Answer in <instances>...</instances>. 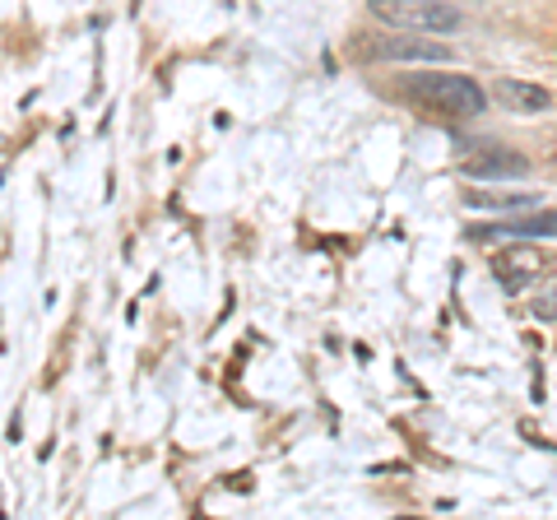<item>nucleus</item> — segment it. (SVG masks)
Listing matches in <instances>:
<instances>
[{
    "label": "nucleus",
    "mask_w": 557,
    "mask_h": 520,
    "mask_svg": "<svg viewBox=\"0 0 557 520\" xmlns=\"http://www.w3.org/2000/svg\"><path fill=\"white\" fill-rule=\"evenodd\" d=\"M530 311H534V321H557V288L539 293V298L530 302Z\"/></svg>",
    "instance_id": "1a4fd4ad"
},
{
    "label": "nucleus",
    "mask_w": 557,
    "mask_h": 520,
    "mask_svg": "<svg viewBox=\"0 0 557 520\" xmlns=\"http://www.w3.org/2000/svg\"><path fill=\"white\" fill-rule=\"evenodd\" d=\"M553 270V256H544L539 247H511V251H497L493 256V280L507 288V293H530L548 280Z\"/></svg>",
    "instance_id": "20e7f679"
},
{
    "label": "nucleus",
    "mask_w": 557,
    "mask_h": 520,
    "mask_svg": "<svg viewBox=\"0 0 557 520\" xmlns=\"http://www.w3.org/2000/svg\"><path fill=\"white\" fill-rule=\"evenodd\" d=\"M399 94H405L413 108H423L442 121H469V116L487 112L483 84L469 75H450V71H413L399 79Z\"/></svg>",
    "instance_id": "f257e3e1"
},
{
    "label": "nucleus",
    "mask_w": 557,
    "mask_h": 520,
    "mask_svg": "<svg viewBox=\"0 0 557 520\" xmlns=\"http://www.w3.org/2000/svg\"><path fill=\"white\" fill-rule=\"evenodd\" d=\"M358 51L368 61H405V65H437V61H456V47H446L428 33H405V28H391V33H376V38L358 42Z\"/></svg>",
    "instance_id": "7ed1b4c3"
},
{
    "label": "nucleus",
    "mask_w": 557,
    "mask_h": 520,
    "mask_svg": "<svg viewBox=\"0 0 557 520\" xmlns=\"http://www.w3.org/2000/svg\"><path fill=\"white\" fill-rule=\"evenodd\" d=\"M502 237H525V242H544L557 237V210H511L507 219L493 223H474L469 228V242H502Z\"/></svg>",
    "instance_id": "423d86ee"
},
{
    "label": "nucleus",
    "mask_w": 557,
    "mask_h": 520,
    "mask_svg": "<svg viewBox=\"0 0 557 520\" xmlns=\"http://www.w3.org/2000/svg\"><path fill=\"white\" fill-rule=\"evenodd\" d=\"M469 210H493V214H511V210H534L539 196L530 190H487V186H469L465 190Z\"/></svg>",
    "instance_id": "6e6552de"
},
{
    "label": "nucleus",
    "mask_w": 557,
    "mask_h": 520,
    "mask_svg": "<svg viewBox=\"0 0 557 520\" xmlns=\"http://www.w3.org/2000/svg\"><path fill=\"white\" fill-rule=\"evenodd\" d=\"M460 168L465 177L474 182H516V177H530V159L516 149H502L493 140H479L469 153H460Z\"/></svg>",
    "instance_id": "39448f33"
},
{
    "label": "nucleus",
    "mask_w": 557,
    "mask_h": 520,
    "mask_svg": "<svg viewBox=\"0 0 557 520\" xmlns=\"http://www.w3.org/2000/svg\"><path fill=\"white\" fill-rule=\"evenodd\" d=\"M493 98L516 116H539V112L553 108V94L544 89V84H530V79H497Z\"/></svg>",
    "instance_id": "0eeeda50"
},
{
    "label": "nucleus",
    "mask_w": 557,
    "mask_h": 520,
    "mask_svg": "<svg viewBox=\"0 0 557 520\" xmlns=\"http://www.w3.org/2000/svg\"><path fill=\"white\" fill-rule=\"evenodd\" d=\"M368 14L386 28H405V33H428V38H442V33H460L465 14L446 0H368Z\"/></svg>",
    "instance_id": "f03ea898"
}]
</instances>
